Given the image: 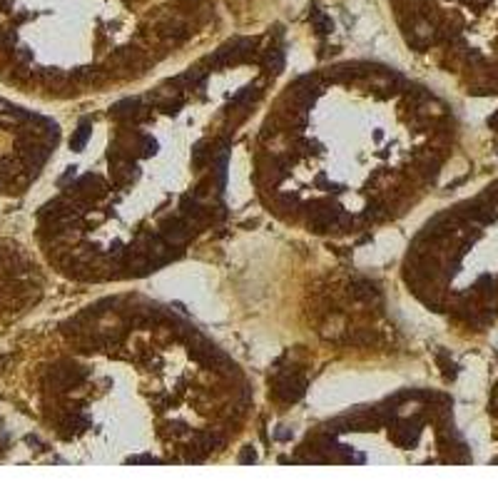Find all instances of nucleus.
Segmentation results:
<instances>
[{"label": "nucleus", "instance_id": "obj_1", "mask_svg": "<svg viewBox=\"0 0 498 498\" xmlns=\"http://www.w3.org/2000/svg\"><path fill=\"white\" fill-rule=\"evenodd\" d=\"M271 80L239 53L212 55L110 108L55 199L63 269L125 281L185 254L222 212L234 138Z\"/></svg>", "mask_w": 498, "mask_h": 498}, {"label": "nucleus", "instance_id": "obj_2", "mask_svg": "<svg viewBox=\"0 0 498 498\" xmlns=\"http://www.w3.org/2000/svg\"><path fill=\"white\" fill-rule=\"evenodd\" d=\"M60 334L45 414L85 461L204 464L247 429L254 391L244 371L162 306L110 296Z\"/></svg>", "mask_w": 498, "mask_h": 498}, {"label": "nucleus", "instance_id": "obj_3", "mask_svg": "<svg viewBox=\"0 0 498 498\" xmlns=\"http://www.w3.org/2000/svg\"><path fill=\"white\" fill-rule=\"evenodd\" d=\"M446 113L379 65L299 75L254 138L251 182L266 209L319 237H354L404 217L444 165Z\"/></svg>", "mask_w": 498, "mask_h": 498}]
</instances>
